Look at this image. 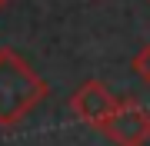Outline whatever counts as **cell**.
I'll return each instance as SVG.
<instances>
[{"label": "cell", "mask_w": 150, "mask_h": 146, "mask_svg": "<svg viewBox=\"0 0 150 146\" xmlns=\"http://www.w3.org/2000/svg\"><path fill=\"white\" fill-rule=\"evenodd\" d=\"M7 3H10V0H0V10H4V7H7Z\"/></svg>", "instance_id": "5b68a950"}, {"label": "cell", "mask_w": 150, "mask_h": 146, "mask_svg": "<svg viewBox=\"0 0 150 146\" xmlns=\"http://www.w3.org/2000/svg\"><path fill=\"white\" fill-rule=\"evenodd\" d=\"M47 96V83L30 70V63L13 47H0V130L23 123L37 103Z\"/></svg>", "instance_id": "6da1fadb"}, {"label": "cell", "mask_w": 150, "mask_h": 146, "mask_svg": "<svg viewBox=\"0 0 150 146\" xmlns=\"http://www.w3.org/2000/svg\"><path fill=\"white\" fill-rule=\"evenodd\" d=\"M100 133L113 146H147L150 143V110L134 96H120L117 110L100 123Z\"/></svg>", "instance_id": "7a4b0ae2"}, {"label": "cell", "mask_w": 150, "mask_h": 146, "mask_svg": "<svg viewBox=\"0 0 150 146\" xmlns=\"http://www.w3.org/2000/svg\"><path fill=\"white\" fill-rule=\"evenodd\" d=\"M134 73H137L144 83H150V43L137 50V57H134Z\"/></svg>", "instance_id": "277c9868"}, {"label": "cell", "mask_w": 150, "mask_h": 146, "mask_svg": "<svg viewBox=\"0 0 150 146\" xmlns=\"http://www.w3.org/2000/svg\"><path fill=\"white\" fill-rule=\"evenodd\" d=\"M117 103H120V96H113V93L107 90V83L87 80V83L77 87L74 96H70V113L80 119V123L100 130V123L113 113V110H117Z\"/></svg>", "instance_id": "3957f363"}]
</instances>
